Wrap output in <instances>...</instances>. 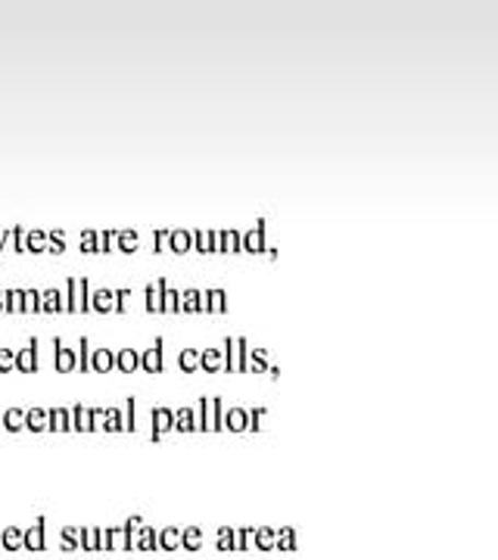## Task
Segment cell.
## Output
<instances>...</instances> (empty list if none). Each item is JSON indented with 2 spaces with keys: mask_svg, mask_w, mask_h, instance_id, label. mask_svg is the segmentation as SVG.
Returning a JSON list of instances; mask_svg holds the SVG:
<instances>
[{
  "mask_svg": "<svg viewBox=\"0 0 498 560\" xmlns=\"http://www.w3.org/2000/svg\"><path fill=\"white\" fill-rule=\"evenodd\" d=\"M181 548H184V551H199V548H202V529H199V526L181 529Z\"/></svg>",
  "mask_w": 498,
  "mask_h": 560,
  "instance_id": "44dd1931",
  "label": "cell"
},
{
  "mask_svg": "<svg viewBox=\"0 0 498 560\" xmlns=\"http://www.w3.org/2000/svg\"><path fill=\"white\" fill-rule=\"evenodd\" d=\"M103 548H106V551H131V539L125 536L121 526H109V529L103 533Z\"/></svg>",
  "mask_w": 498,
  "mask_h": 560,
  "instance_id": "52a82bcc",
  "label": "cell"
},
{
  "mask_svg": "<svg viewBox=\"0 0 498 560\" xmlns=\"http://www.w3.org/2000/svg\"><path fill=\"white\" fill-rule=\"evenodd\" d=\"M265 228H268V221L259 219L253 231L240 234V253H253V256H262V253H265L268 259H278V249H271V246H268Z\"/></svg>",
  "mask_w": 498,
  "mask_h": 560,
  "instance_id": "6da1fadb",
  "label": "cell"
},
{
  "mask_svg": "<svg viewBox=\"0 0 498 560\" xmlns=\"http://www.w3.org/2000/svg\"><path fill=\"white\" fill-rule=\"evenodd\" d=\"M76 364H79V355H76V352H69V349H62V342L57 340V368L66 374V371H72Z\"/></svg>",
  "mask_w": 498,
  "mask_h": 560,
  "instance_id": "1f68e13d",
  "label": "cell"
},
{
  "mask_svg": "<svg viewBox=\"0 0 498 560\" xmlns=\"http://www.w3.org/2000/svg\"><path fill=\"white\" fill-rule=\"evenodd\" d=\"M275 541H278V533H275L271 526H259V529L253 533V545H256L259 551H275Z\"/></svg>",
  "mask_w": 498,
  "mask_h": 560,
  "instance_id": "ffe728a7",
  "label": "cell"
},
{
  "mask_svg": "<svg viewBox=\"0 0 498 560\" xmlns=\"http://www.w3.org/2000/svg\"><path fill=\"white\" fill-rule=\"evenodd\" d=\"M209 433H224V399H209Z\"/></svg>",
  "mask_w": 498,
  "mask_h": 560,
  "instance_id": "9a60e30c",
  "label": "cell"
},
{
  "mask_svg": "<svg viewBox=\"0 0 498 560\" xmlns=\"http://www.w3.org/2000/svg\"><path fill=\"white\" fill-rule=\"evenodd\" d=\"M69 420H72V430H81V433H91V418H88V408L76 405L69 411Z\"/></svg>",
  "mask_w": 498,
  "mask_h": 560,
  "instance_id": "4dcf8cb0",
  "label": "cell"
},
{
  "mask_svg": "<svg viewBox=\"0 0 498 560\" xmlns=\"http://www.w3.org/2000/svg\"><path fill=\"white\" fill-rule=\"evenodd\" d=\"M79 545L84 551H103V529H81Z\"/></svg>",
  "mask_w": 498,
  "mask_h": 560,
  "instance_id": "cb8c5ba5",
  "label": "cell"
},
{
  "mask_svg": "<svg viewBox=\"0 0 498 560\" xmlns=\"http://www.w3.org/2000/svg\"><path fill=\"white\" fill-rule=\"evenodd\" d=\"M150 418H153V430H150V440L153 442H160L175 427V411L172 408H153Z\"/></svg>",
  "mask_w": 498,
  "mask_h": 560,
  "instance_id": "3957f363",
  "label": "cell"
},
{
  "mask_svg": "<svg viewBox=\"0 0 498 560\" xmlns=\"http://www.w3.org/2000/svg\"><path fill=\"white\" fill-rule=\"evenodd\" d=\"M7 545H20V533H7Z\"/></svg>",
  "mask_w": 498,
  "mask_h": 560,
  "instance_id": "11a10c76",
  "label": "cell"
},
{
  "mask_svg": "<svg viewBox=\"0 0 498 560\" xmlns=\"http://www.w3.org/2000/svg\"><path fill=\"white\" fill-rule=\"evenodd\" d=\"M97 241H100V253H113V243H116V231H103Z\"/></svg>",
  "mask_w": 498,
  "mask_h": 560,
  "instance_id": "bcb514c9",
  "label": "cell"
},
{
  "mask_svg": "<svg viewBox=\"0 0 498 560\" xmlns=\"http://www.w3.org/2000/svg\"><path fill=\"white\" fill-rule=\"evenodd\" d=\"M50 427H54V430H72L69 411H54V418H50Z\"/></svg>",
  "mask_w": 498,
  "mask_h": 560,
  "instance_id": "ab89813d",
  "label": "cell"
},
{
  "mask_svg": "<svg viewBox=\"0 0 498 560\" xmlns=\"http://www.w3.org/2000/svg\"><path fill=\"white\" fill-rule=\"evenodd\" d=\"M131 551H160V529L140 523L135 541H131Z\"/></svg>",
  "mask_w": 498,
  "mask_h": 560,
  "instance_id": "277c9868",
  "label": "cell"
},
{
  "mask_svg": "<svg viewBox=\"0 0 498 560\" xmlns=\"http://www.w3.org/2000/svg\"><path fill=\"white\" fill-rule=\"evenodd\" d=\"M28 545H32V548H40V526H38V529H35V533H32V539H28Z\"/></svg>",
  "mask_w": 498,
  "mask_h": 560,
  "instance_id": "f5cc1de1",
  "label": "cell"
},
{
  "mask_svg": "<svg viewBox=\"0 0 498 560\" xmlns=\"http://www.w3.org/2000/svg\"><path fill=\"white\" fill-rule=\"evenodd\" d=\"M79 533L76 529H62V541H66V548H79Z\"/></svg>",
  "mask_w": 498,
  "mask_h": 560,
  "instance_id": "681fc988",
  "label": "cell"
},
{
  "mask_svg": "<svg viewBox=\"0 0 498 560\" xmlns=\"http://www.w3.org/2000/svg\"><path fill=\"white\" fill-rule=\"evenodd\" d=\"M113 302H116V290L113 287H100L97 293L91 296V312H100V315H113Z\"/></svg>",
  "mask_w": 498,
  "mask_h": 560,
  "instance_id": "30bf717a",
  "label": "cell"
},
{
  "mask_svg": "<svg viewBox=\"0 0 498 560\" xmlns=\"http://www.w3.org/2000/svg\"><path fill=\"white\" fill-rule=\"evenodd\" d=\"M165 241H169V231L162 228V231L153 234V253H165Z\"/></svg>",
  "mask_w": 498,
  "mask_h": 560,
  "instance_id": "7dc6e473",
  "label": "cell"
},
{
  "mask_svg": "<svg viewBox=\"0 0 498 560\" xmlns=\"http://www.w3.org/2000/svg\"><path fill=\"white\" fill-rule=\"evenodd\" d=\"M140 517L138 514H135V517H128V523H125V526H121V529H125V536H128V539L135 541V533H138V526H140Z\"/></svg>",
  "mask_w": 498,
  "mask_h": 560,
  "instance_id": "c3c4849f",
  "label": "cell"
},
{
  "mask_svg": "<svg viewBox=\"0 0 498 560\" xmlns=\"http://www.w3.org/2000/svg\"><path fill=\"white\" fill-rule=\"evenodd\" d=\"M194 420H197L194 408H178V411H175V427H172V430H178V433H194Z\"/></svg>",
  "mask_w": 498,
  "mask_h": 560,
  "instance_id": "83f0119b",
  "label": "cell"
},
{
  "mask_svg": "<svg viewBox=\"0 0 498 560\" xmlns=\"http://www.w3.org/2000/svg\"><path fill=\"white\" fill-rule=\"evenodd\" d=\"M88 418H91V430H103L106 411L103 408H88Z\"/></svg>",
  "mask_w": 498,
  "mask_h": 560,
  "instance_id": "f6af8a7d",
  "label": "cell"
},
{
  "mask_svg": "<svg viewBox=\"0 0 498 560\" xmlns=\"http://www.w3.org/2000/svg\"><path fill=\"white\" fill-rule=\"evenodd\" d=\"M162 346H165V340L157 337L147 352H140V371H147V374H162V368H165V361H162Z\"/></svg>",
  "mask_w": 498,
  "mask_h": 560,
  "instance_id": "7a4b0ae2",
  "label": "cell"
},
{
  "mask_svg": "<svg viewBox=\"0 0 498 560\" xmlns=\"http://www.w3.org/2000/svg\"><path fill=\"white\" fill-rule=\"evenodd\" d=\"M7 423H10V427H20L22 418H20V415H10V418H7Z\"/></svg>",
  "mask_w": 498,
  "mask_h": 560,
  "instance_id": "9f6ffc18",
  "label": "cell"
},
{
  "mask_svg": "<svg viewBox=\"0 0 498 560\" xmlns=\"http://www.w3.org/2000/svg\"><path fill=\"white\" fill-rule=\"evenodd\" d=\"M219 253H240V231H219Z\"/></svg>",
  "mask_w": 498,
  "mask_h": 560,
  "instance_id": "f546056e",
  "label": "cell"
},
{
  "mask_svg": "<svg viewBox=\"0 0 498 560\" xmlns=\"http://www.w3.org/2000/svg\"><path fill=\"white\" fill-rule=\"evenodd\" d=\"M60 305H62V300L57 290H50V293L44 296V312H60Z\"/></svg>",
  "mask_w": 498,
  "mask_h": 560,
  "instance_id": "ee69618b",
  "label": "cell"
},
{
  "mask_svg": "<svg viewBox=\"0 0 498 560\" xmlns=\"http://www.w3.org/2000/svg\"><path fill=\"white\" fill-rule=\"evenodd\" d=\"M44 246V234H32V249H40Z\"/></svg>",
  "mask_w": 498,
  "mask_h": 560,
  "instance_id": "db71d44e",
  "label": "cell"
},
{
  "mask_svg": "<svg viewBox=\"0 0 498 560\" xmlns=\"http://www.w3.org/2000/svg\"><path fill=\"white\" fill-rule=\"evenodd\" d=\"M79 312H91V296H88V280H79Z\"/></svg>",
  "mask_w": 498,
  "mask_h": 560,
  "instance_id": "60d3db41",
  "label": "cell"
},
{
  "mask_svg": "<svg viewBox=\"0 0 498 560\" xmlns=\"http://www.w3.org/2000/svg\"><path fill=\"white\" fill-rule=\"evenodd\" d=\"M246 371H253V374H268V371H271L268 352H265V349H253L250 359H246Z\"/></svg>",
  "mask_w": 498,
  "mask_h": 560,
  "instance_id": "d6986e66",
  "label": "cell"
},
{
  "mask_svg": "<svg viewBox=\"0 0 498 560\" xmlns=\"http://www.w3.org/2000/svg\"><path fill=\"white\" fill-rule=\"evenodd\" d=\"M113 246L119 249L121 256H131V253H138L140 249L138 231H116V243H113Z\"/></svg>",
  "mask_w": 498,
  "mask_h": 560,
  "instance_id": "4fadbf2b",
  "label": "cell"
},
{
  "mask_svg": "<svg viewBox=\"0 0 498 560\" xmlns=\"http://www.w3.org/2000/svg\"><path fill=\"white\" fill-rule=\"evenodd\" d=\"M97 237V231H84V234H81V253H100Z\"/></svg>",
  "mask_w": 498,
  "mask_h": 560,
  "instance_id": "8d00e7d4",
  "label": "cell"
},
{
  "mask_svg": "<svg viewBox=\"0 0 498 560\" xmlns=\"http://www.w3.org/2000/svg\"><path fill=\"white\" fill-rule=\"evenodd\" d=\"M238 533V545H234V551H250V541H253V526H243V529H234Z\"/></svg>",
  "mask_w": 498,
  "mask_h": 560,
  "instance_id": "74e56055",
  "label": "cell"
},
{
  "mask_svg": "<svg viewBox=\"0 0 498 560\" xmlns=\"http://www.w3.org/2000/svg\"><path fill=\"white\" fill-rule=\"evenodd\" d=\"M162 283H165V280H157V283H150V287L143 290V296H147V312H150V315H162Z\"/></svg>",
  "mask_w": 498,
  "mask_h": 560,
  "instance_id": "ac0fdd59",
  "label": "cell"
},
{
  "mask_svg": "<svg viewBox=\"0 0 498 560\" xmlns=\"http://www.w3.org/2000/svg\"><path fill=\"white\" fill-rule=\"evenodd\" d=\"M116 371H121V374H135V371H140L138 349H119V352H116Z\"/></svg>",
  "mask_w": 498,
  "mask_h": 560,
  "instance_id": "7c38bea8",
  "label": "cell"
},
{
  "mask_svg": "<svg viewBox=\"0 0 498 560\" xmlns=\"http://www.w3.org/2000/svg\"><path fill=\"white\" fill-rule=\"evenodd\" d=\"M181 296L175 287H169V280L162 283V315H178Z\"/></svg>",
  "mask_w": 498,
  "mask_h": 560,
  "instance_id": "e0dca14e",
  "label": "cell"
},
{
  "mask_svg": "<svg viewBox=\"0 0 498 560\" xmlns=\"http://www.w3.org/2000/svg\"><path fill=\"white\" fill-rule=\"evenodd\" d=\"M178 368L184 371V374H197V371H199V352H197V349H181Z\"/></svg>",
  "mask_w": 498,
  "mask_h": 560,
  "instance_id": "f1b7e54d",
  "label": "cell"
},
{
  "mask_svg": "<svg viewBox=\"0 0 498 560\" xmlns=\"http://www.w3.org/2000/svg\"><path fill=\"white\" fill-rule=\"evenodd\" d=\"M91 371H97V374L116 371V352H113V349H97V352H91Z\"/></svg>",
  "mask_w": 498,
  "mask_h": 560,
  "instance_id": "8fae6325",
  "label": "cell"
},
{
  "mask_svg": "<svg viewBox=\"0 0 498 560\" xmlns=\"http://www.w3.org/2000/svg\"><path fill=\"white\" fill-rule=\"evenodd\" d=\"M202 312H209V315H224V312H228V293H224L221 287H209V290L202 293Z\"/></svg>",
  "mask_w": 498,
  "mask_h": 560,
  "instance_id": "5b68a950",
  "label": "cell"
},
{
  "mask_svg": "<svg viewBox=\"0 0 498 560\" xmlns=\"http://www.w3.org/2000/svg\"><path fill=\"white\" fill-rule=\"evenodd\" d=\"M165 249L169 253H175V256H184V253H190L194 249V237H190V231H169V241H165Z\"/></svg>",
  "mask_w": 498,
  "mask_h": 560,
  "instance_id": "8992f818",
  "label": "cell"
},
{
  "mask_svg": "<svg viewBox=\"0 0 498 560\" xmlns=\"http://www.w3.org/2000/svg\"><path fill=\"white\" fill-rule=\"evenodd\" d=\"M221 371H228V374H234V337H224L221 342Z\"/></svg>",
  "mask_w": 498,
  "mask_h": 560,
  "instance_id": "d6a6232c",
  "label": "cell"
},
{
  "mask_svg": "<svg viewBox=\"0 0 498 560\" xmlns=\"http://www.w3.org/2000/svg\"><path fill=\"white\" fill-rule=\"evenodd\" d=\"M69 312H79V280H69V302H66Z\"/></svg>",
  "mask_w": 498,
  "mask_h": 560,
  "instance_id": "b9f144b4",
  "label": "cell"
},
{
  "mask_svg": "<svg viewBox=\"0 0 498 560\" xmlns=\"http://www.w3.org/2000/svg\"><path fill=\"white\" fill-rule=\"evenodd\" d=\"M50 246H54V253H62V249H66V241H62L60 231H57V234L50 237Z\"/></svg>",
  "mask_w": 498,
  "mask_h": 560,
  "instance_id": "f907efd6",
  "label": "cell"
},
{
  "mask_svg": "<svg viewBox=\"0 0 498 560\" xmlns=\"http://www.w3.org/2000/svg\"><path fill=\"white\" fill-rule=\"evenodd\" d=\"M128 300H131V287H119L116 290V302H113V315H125Z\"/></svg>",
  "mask_w": 498,
  "mask_h": 560,
  "instance_id": "e575fe53",
  "label": "cell"
},
{
  "mask_svg": "<svg viewBox=\"0 0 498 560\" xmlns=\"http://www.w3.org/2000/svg\"><path fill=\"white\" fill-rule=\"evenodd\" d=\"M178 548H181L178 526H165V529H160V551H178Z\"/></svg>",
  "mask_w": 498,
  "mask_h": 560,
  "instance_id": "603a6c76",
  "label": "cell"
},
{
  "mask_svg": "<svg viewBox=\"0 0 498 560\" xmlns=\"http://www.w3.org/2000/svg\"><path fill=\"white\" fill-rule=\"evenodd\" d=\"M79 368L81 371H91V349H88V340L81 337V346H79Z\"/></svg>",
  "mask_w": 498,
  "mask_h": 560,
  "instance_id": "7bdbcfd3",
  "label": "cell"
},
{
  "mask_svg": "<svg viewBox=\"0 0 498 560\" xmlns=\"http://www.w3.org/2000/svg\"><path fill=\"white\" fill-rule=\"evenodd\" d=\"M246 359H250V342L246 337H234V374L246 371Z\"/></svg>",
  "mask_w": 498,
  "mask_h": 560,
  "instance_id": "7402d4cb",
  "label": "cell"
},
{
  "mask_svg": "<svg viewBox=\"0 0 498 560\" xmlns=\"http://www.w3.org/2000/svg\"><path fill=\"white\" fill-rule=\"evenodd\" d=\"M197 253H219V231H190Z\"/></svg>",
  "mask_w": 498,
  "mask_h": 560,
  "instance_id": "9c48e42d",
  "label": "cell"
},
{
  "mask_svg": "<svg viewBox=\"0 0 498 560\" xmlns=\"http://www.w3.org/2000/svg\"><path fill=\"white\" fill-rule=\"evenodd\" d=\"M194 415H197V420H194V433H209V399H206V396L197 401Z\"/></svg>",
  "mask_w": 498,
  "mask_h": 560,
  "instance_id": "4316f807",
  "label": "cell"
},
{
  "mask_svg": "<svg viewBox=\"0 0 498 560\" xmlns=\"http://www.w3.org/2000/svg\"><path fill=\"white\" fill-rule=\"evenodd\" d=\"M219 551H234V545H238V533H234V526H221L219 529Z\"/></svg>",
  "mask_w": 498,
  "mask_h": 560,
  "instance_id": "836d02e7",
  "label": "cell"
},
{
  "mask_svg": "<svg viewBox=\"0 0 498 560\" xmlns=\"http://www.w3.org/2000/svg\"><path fill=\"white\" fill-rule=\"evenodd\" d=\"M44 411H35V415H32V427H35V430H40V427H44Z\"/></svg>",
  "mask_w": 498,
  "mask_h": 560,
  "instance_id": "816d5d0a",
  "label": "cell"
},
{
  "mask_svg": "<svg viewBox=\"0 0 498 560\" xmlns=\"http://www.w3.org/2000/svg\"><path fill=\"white\" fill-rule=\"evenodd\" d=\"M221 349H202L199 352V371H206V374H219L221 371Z\"/></svg>",
  "mask_w": 498,
  "mask_h": 560,
  "instance_id": "2e32d148",
  "label": "cell"
},
{
  "mask_svg": "<svg viewBox=\"0 0 498 560\" xmlns=\"http://www.w3.org/2000/svg\"><path fill=\"white\" fill-rule=\"evenodd\" d=\"M178 312L181 315H199V312H202V293L194 290V287H190V290H184V293H181Z\"/></svg>",
  "mask_w": 498,
  "mask_h": 560,
  "instance_id": "5bb4252c",
  "label": "cell"
},
{
  "mask_svg": "<svg viewBox=\"0 0 498 560\" xmlns=\"http://www.w3.org/2000/svg\"><path fill=\"white\" fill-rule=\"evenodd\" d=\"M246 427H250V411H246V408H231V411H224V430H228V433H246Z\"/></svg>",
  "mask_w": 498,
  "mask_h": 560,
  "instance_id": "ba28073f",
  "label": "cell"
},
{
  "mask_svg": "<svg viewBox=\"0 0 498 560\" xmlns=\"http://www.w3.org/2000/svg\"><path fill=\"white\" fill-rule=\"evenodd\" d=\"M103 433H125V418H121V408H106Z\"/></svg>",
  "mask_w": 498,
  "mask_h": 560,
  "instance_id": "484cf974",
  "label": "cell"
},
{
  "mask_svg": "<svg viewBox=\"0 0 498 560\" xmlns=\"http://www.w3.org/2000/svg\"><path fill=\"white\" fill-rule=\"evenodd\" d=\"M275 548H278V551H287V555H290V551H297L299 548L297 529H293V526H283V529H278V541H275Z\"/></svg>",
  "mask_w": 498,
  "mask_h": 560,
  "instance_id": "d4e9b609",
  "label": "cell"
},
{
  "mask_svg": "<svg viewBox=\"0 0 498 560\" xmlns=\"http://www.w3.org/2000/svg\"><path fill=\"white\" fill-rule=\"evenodd\" d=\"M246 411H250V408H246ZM265 415H268L265 408H253V411H250V427H246V433H262V418H265Z\"/></svg>",
  "mask_w": 498,
  "mask_h": 560,
  "instance_id": "f35d334b",
  "label": "cell"
},
{
  "mask_svg": "<svg viewBox=\"0 0 498 560\" xmlns=\"http://www.w3.org/2000/svg\"><path fill=\"white\" fill-rule=\"evenodd\" d=\"M135 405H138V399H128V405L121 408V418H125V433H135V430H138V423H135Z\"/></svg>",
  "mask_w": 498,
  "mask_h": 560,
  "instance_id": "d590c367",
  "label": "cell"
}]
</instances>
